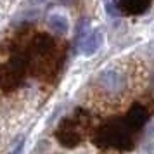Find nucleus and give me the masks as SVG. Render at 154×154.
<instances>
[{
    "label": "nucleus",
    "instance_id": "obj_11",
    "mask_svg": "<svg viewBox=\"0 0 154 154\" xmlns=\"http://www.w3.org/2000/svg\"><path fill=\"white\" fill-rule=\"evenodd\" d=\"M33 4H40V2H45V0H31Z\"/></svg>",
    "mask_w": 154,
    "mask_h": 154
},
{
    "label": "nucleus",
    "instance_id": "obj_5",
    "mask_svg": "<svg viewBox=\"0 0 154 154\" xmlns=\"http://www.w3.org/2000/svg\"><path fill=\"white\" fill-rule=\"evenodd\" d=\"M102 33L99 29H94V31H88L87 35L80 40V43L76 45V50L83 56H94L99 50L100 43H102Z\"/></svg>",
    "mask_w": 154,
    "mask_h": 154
},
{
    "label": "nucleus",
    "instance_id": "obj_10",
    "mask_svg": "<svg viewBox=\"0 0 154 154\" xmlns=\"http://www.w3.org/2000/svg\"><path fill=\"white\" fill-rule=\"evenodd\" d=\"M23 147H24V139L19 137V142L16 144V147L12 149V152H11V154H23Z\"/></svg>",
    "mask_w": 154,
    "mask_h": 154
},
{
    "label": "nucleus",
    "instance_id": "obj_6",
    "mask_svg": "<svg viewBox=\"0 0 154 154\" xmlns=\"http://www.w3.org/2000/svg\"><path fill=\"white\" fill-rule=\"evenodd\" d=\"M52 50H54V40L45 33L35 36V40L31 42V54L36 59H49Z\"/></svg>",
    "mask_w": 154,
    "mask_h": 154
},
{
    "label": "nucleus",
    "instance_id": "obj_2",
    "mask_svg": "<svg viewBox=\"0 0 154 154\" xmlns=\"http://www.w3.org/2000/svg\"><path fill=\"white\" fill-rule=\"evenodd\" d=\"M85 125V116H75V118L63 119L61 125L57 126L56 139L59 140V144L68 149L78 147L83 140L82 135V126Z\"/></svg>",
    "mask_w": 154,
    "mask_h": 154
},
{
    "label": "nucleus",
    "instance_id": "obj_3",
    "mask_svg": "<svg viewBox=\"0 0 154 154\" xmlns=\"http://www.w3.org/2000/svg\"><path fill=\"white\" fill-rule=\"evenodd\" d=\"M99 85L107 94H119L125 88V78L116 69H106L99 75Z\"/></svg>",
    "mask_w": 154,
    "mask_h": 154
},
{
    "label": "nucleus",
    "instance_id": "obj_8",
    "mask_svg": "<svg viewBox=\"0 0 154 154\" xmlns=\"http://www.w3.org/2000/svg\"><path fill=\"white\" fill-rule=\"evenodd\" d=\"M49 28L56 35H66L69 31V21L63 14H52L49 17Z\"/></svg>",
    "mask_w": 154,
    "mask_h": 154
},
{
    "label": "nucleus",
    "instance_id": "obj_4",
    "mask_svg": "<svg viewBox=\"0 0 154 154\" xmlns=\"http://www.w3.org/2000/svg\"><path fill=\"white\" fill-rule=\"evenodd\" d=\"M123 119H125L126 125H128L133 132L137 133L139 130H142V128H144V125L149 121V111H147L144 106L133 104L132 107H130L128 114H126Z\"/></svg>",
    "mask_w": 154,
    "mask_h": 154
},
{
    "label": "nucleus",
    "instance_id": "obj_7",
    "mask_svg": "<svg viewBox=\"0 0 154 154\" xmlns=\"http://www.w3.org/2000/svg\"><path fill=\"white\" fill-rule=\"evenodd\" d=\"M151 7V0H119V11L130 16H140Z\"/></svg>",
    "mask_w": 154,
    "mask_h": 154
},
{
    "label": "nucleus",
    "instance_id": "obj_1",
    "mask_svg": "<svg viewBox=\"0 0 154 154\" xmlns=\"http://www.w3.org/2000/svg\"><path fill=\"white\" fill-rule=\"evenodd\" d=\"M94 144L99 147H112L119 151L133 149L135 132L125 123V119H114L99 128L94 135Z\"/></svg>",
    "mask_w": 154,
    "mask_h": 154
},
{
    "label": "nucleus",
    "instance_id": "obj_9",
    "mask_svg": "<svg viewBox=\"0 0 154 154\" xmlns=\"http://www.w3.org/2000/svg\"><path fill=\"white\" fill-rule=\"evenodd\" d=\"M106 11H107V14L111 16V17H118V16L121 14L119 4L114 2V0H106Z\"/></svg>",
    "mask_w": 154,
    "mask_h": 154
}]
</instances>
